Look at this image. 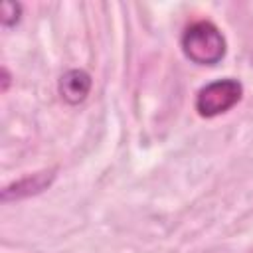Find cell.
I'll list each match as a JSON object with an SVG mask.
<instances>
[{
	"mask_svg": "<svg viewBox=\"0 0 253 253\" xmlns=\"http://www.w3.org/2000/svg\"><path fill=\"white\" fill-rule=\"evenodd\" d=\"M180 49L190 63L206 67L221 63L227 51V42L213 22L198 20L182 32Z\"/></svg>",
	"mask_w": 253,
	"mask_h": 253,
	"instance_id": "1",
	"label": "cell"
},
{
	"mask_svg": "<svg viewBox=\"0 0 253 253\" xmlns=\"http://www.w3.org/2000/svg\"><path fill=\"white\" fill-rule=\"evenodd\" d=\"M243 97V85L241 81L233 77H223L206 83L198 93H196V113L204 119H213L219 117L227 111H231Z\"/></svg>",
	"mask_w": 253,
	"mask_h": 253,
	"instance_id": "2",
	"label": "cell"
},
{
	"mask_svg": "<svg viewBox=\"0 0 253 253\" xmlns=\"http://www.w3.org/2000/svg\"><path fill=\"white\" fill-rule=\"evenodd\" d=\"M91 87H93L91 75H89L85 69H79V67L67 69V71L59 77V83H57L59 97H61L67 105H81V103L89 97Z\"/></svg>",
	"mask_w": 253,
	"mask_h": 253,
	"instance_id": "3",
	"label": "cell"
},
{
	"mask_svg": "<svg viewBox=\"0 0 253 253\" xmlns=\"http://www.w3.org/2000/svg\"><path fill=\"white\" fill-rule=\"evenodd\" d=\"M51 180H53V172H40V174H34V176H26V178L6 186L2 190V200L10 202V200H20V198L38 194V192L45 190L51 184Z\"/></svg>",
	"mask_w": 253,
	"mask_h": 253,
	"instance_id": "4",
	"label": "cell"
},
{
	"mask_svg": "<svg viewBox=\"0 0 253 253\" xmlns=\"http://www.w3.org/2000/svg\"><path fill=\"white\" fill-rule=\"evenodd\" d=\"M20 20H22V4L20 2H10V0L2 2V6H0V24H2V28L10 30V28L18 26Z\"/></svg>",
	"mask_w": 253,
	"mask_h": 253,
	"instance_id": "5",
	"label": "cell"
}]
</instances>
